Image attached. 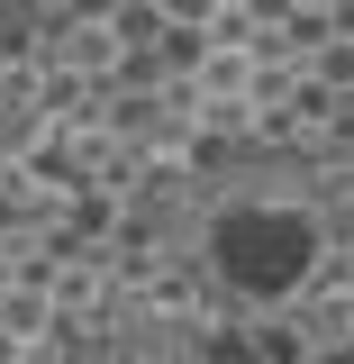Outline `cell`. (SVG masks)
Masks as SVG:
<instances>
[{"mask_svg": "<svg viewBox=\"0 0 354 364\" xmlns=\"http://www.w3.org/2000/svg\"><path fill=\"white\" fill-rule=\"evenodd\" d=\"M136 237L155 291L73 364H354V146H209Z\"/></svg>", "mask_w": 354, "mask_h": 364, "instance_id": "6da1fadb", "label": "cell"}, {"mask_svg": "<svg viewBox=\"0 0 354 364\" xmlns=\"http://www.w3.org/2000/svg\"><path fill=\"white\" fill-rule=\"evenodd\" d=\"M55 55H64V64H73V73H100V64H109V55H118V37H109V28H73V37L55 46Z\"/></svg>", "mask_w": 354, "mask_h": 364, "instance_id": "7a4b0ae2", "label": "cell"}, {"mask_svg": "<svg viewBox=\"0 0 354 364\" xmlns=\"http://www.w3.org/2000/svg\"><path fill=\"white\" fill-rule=\"evenodd\" d=\"M18 9H28V0H0V37H9V28H18Z\"/></svg>", "mask_w": 354, "mask_h": 364, "instance_id": "3957f363", "label": "cell"}]
</instances>
